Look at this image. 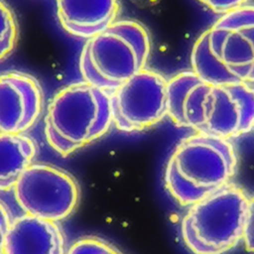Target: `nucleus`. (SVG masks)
<instances>
[{
	"instance_id": "1",
	"label": "nucleus",
	"mask_w": 254,
	"mask_h": 254,
	"mask_svg": "<svg viewBox=\"0 0 254 254\" xmlns=\"http://www.w3.org/2000/svg\"><path fill=\"white\" fill-rule=\"evenodd\" d=\"M236 166L229 139L198 132L177 145L167 163L165 187L181 205L190 206L227 185Z\"/></svg>"
},
{
	"instance_id": "2",
	"label": "nucleus",
	"mask_w": 254,
	"mask_h": 254,
	"mask_svg": "<svg viewBox=\"0 0 254 254\" xmlns=\"http://www.w3.org/2000/svg\"><path fill=\"white\" fill-rule=\"evenodd\" d=\"M112 124L110 94L83 80L55 94L45 116V135L57 154L67 157L101 138Z\"/></svg>"
},
{
	"instance_id": "3",
	"label": "nucleus",
	"mask_w": 254,
	"mask_h": 254,
	"mask_svg": "<svg viewBox=\"0 0 254 254\" xmlns=\"http://www.w3.org/2000/svg\"><path fill=\"white\" fill-rule=\"evenodd\" d=\"M149 54V36L141 24L114 21L86 39L79 56V70L84 81L113 91L145 67Z\"/></svg>"
},
{
	"instance_id": "4",
	"label": "nucleus",
	"mask_w": 254,
	"mask_h": 254,
	"mask_svg": "<svg viewBox=\"0 0 254 254\" xmlns=\"http://www.w3.org/2000/svg\"><path fill=\"white\" fill-rule=\"evenodd\" d=\"M248 197L228 183L191 204L182 220V237L193 254H224L243 237Z\"/></svg>"
},
{
	"instance_id": "5",
	"label": "nucleus",
	"mask_w": 254,
	"mask_h": 254,
	"mask_svg": "<svg viewBox=\"0 0 254 254\" xmlns=\"http://www.w3.org/2000/svg\"><path fill=\"white\" fill-rule=\"evenodd\" d=\"M13 190L25 213L57 222L67 218L79 200V186L74 177L47 163L28 166Z\"/></svg>"
},
{
	"instance_id": "6",
	"label": "nucleus",
	"mask_w": 254,
	"mask_h": 254,
	"mask_svg": "<svg viewBox=\"0 0 254 254\" xmlns=\"http://www.w3.org/2000/svg\"><path fill=\"white\" fill-rule=\"evenodd\" d=\"M113 124L124 132L143 131L167 116V79L142 68L112 91Z\"/></svg>"
},
{
	"instance_id": "7",
	"label": "nucleus",
	"mask_w": 254,
	"mask_h": 254,
	"mask_svg": "<svg viewBox=\"0 0 254 254\" xmlns=\"http://www.w3.org/2000/svg\"><path fill=\"white\" fill-rule=\"evenodd\" d=\"M254 127V87L248 82L211 85L203 105L199 133L225 139L245 134Z\"/></svg>"
},
{
	"instance_id": "8",
	"label": "nucleus",
	"mask_w": 254,
	"mask_h": 254,
	"mask_svg": "<svg viewBox=\"0 0 254 254\" xmlns=\"http://www.w3.org/2000/svg\"><path fill=\"white\" fill-rule=\"evenodd\" d=\"M42 109L43 92L34 76L18 70L0 73V133L24 134Z\"/></svg>"
},
{
	"instance_id": "9",
	"label": "nucleus",
	"mask_w": 254,
	"mask_h": 254,
	"mask_svg": "<svg viewBox=\"0 0 254 254\" xmlns=\"http://www.w3.org/2000/svg\"><path fill=\"white\" fill-rule=\"evenodd\" d=\"M3 254H66L64 230L57 221L24 213L13 218Z\"/></svg>"
},
{
	"instance_id": "10",
	"label": "nucleus",
	"mask_w": 254,
	"mask_h": 254,
	"mask_svg": "<svg viewBox=\"0 0 254 254\" xmlns=\"http://www.w3.org/2000/svg\"><path fill=\"white\" fill-rule=\"evenodd\" d=\"M211 85L192 70L183 71L167 80V116L178 126L200 131L203 105Z\"/></svg>"
},
{
	"instance_id": "11",
	"label": "nucleus",
	"mask_w": 254,
	"mask_h": 254,
	"mask_svg": "<svg viewBox=\"0 0 254 254\" xmlns=\"http://www.w3.org/2000/svg\"><path fill=\"white\" fill-rule=\"evenodd\" d=\"M56 9L65 32L88 39L115 21L118 0H56Z\"/></svg>"
},
{
	"instance_id": "12",
	"label": "nucleus",
	"mask_w": 254,
	"mask_h": 254,
	"mask_svg": "<svg viewBox=\"0 0 254 254\" xmlns=\"http://www.w3.org/2000/svg\"><path fill=\"white\" fill-rule=\"evenodd\" d=\"M36 142L25 134L0 133V191L14 188L23 171L34 163Z\"/></svg>"
},
{
	"instance_id": "13",
	"label": "nucleus",
	"mask_w": 254,
	"mask_h": 254,
	"mask_svg": "<svg viewBox=\"0 0 254 254\" xmlns=\"http://www.w3.org/2000/svg\"><path fill=\"white\" fill-rule=\"evenodd\" d=\"M191 70L209 85H228L243 82L234 70L214 55L208 44V31L194 43L190 54Z\"/></svg>"
},
{
	"instance_id": "14",
	"label": "nucleus",
	"mask_w": 254,
	"mask_h": 254,
	"mask_svg": "<svg viewBox=\"0 0 254 254\" xmlns=\"http://www.w3.org/2000/svg\"><path fill=\"white\" fill-rule=\"evenodd\" d=\"M17 22L10 7L0 0V62L7 58L17 41Z\"/></svg>"
},
{
	"instance_id": "15",
	"label": "nucleus",
	"mask_w": 254,
	"mask_h": 254,
	"mask_svg": "<svg viewBox=\"0 0 254 254\" xmlns=\"http://www.w3.org/2000/svg\"><path fill=\"white\" fill-rule=\"evenodd\" d=\"M66 254H122L109 242L94 236H82L76 239L66 251Z\"/></svg>"
},
{
	"instance_id": "16",
	"label": "nucleus",
	"mask_w": 254,
	"mask_h": 254,
	"mask_svg": "<svg viewBox=\"0 0 254 254\" xmlns=\"http://www.w3.org/2000/svg\"><path fill=\"white\" fill-rule=\"evenodd\" d=\"M254 25V6H239L222 14L213 24L224 30H234Z\"/></svg>"
},
{
	"instance_id": "17",
	"label": "nucleus",
	"mask_w": 254,
	"mask_h": 254,
	"mask_svg": "<svg viewBox=\"0 0 254 254\" xmlns=\"http://www.w3.org/2000/svg\"><path fill=\"white\" fill-rule=\"evenodd\" d=\"M242 240L246 250L254 253V196L248 199Z\"/></svg>"
},
{
	"instance_id": "18",
	"label": "nucleus",
	"mask_w": 254,
	"mask_h": 254,
	"mask_svg": "<svg viewBox=\"0 0 254 254\" xmlns=\"http://www.w3.org/2000/svg\"><path fill=\"white\" fill-rule=\"evenodd\" d=\"M13 218L9 206L0 199V254H3L6 234Z\"/></svg>"
},
{
	"instance_id": "19",
	"label": "nucleus",
	"mask_w": 254,
	"mask_h": 254,
	"mask_svg": "<svg viewBox=\"0 0 254 254\" xmlns=\"http://www.w3.org/2000/svg\"><path fill=\"white\" fill-rule=\"evenodd\" d=\"M247 0H204V4L217 13H225L231 9L242 6Z\"/></svg>"
},
{
	"instance_id": "20",
	"label": "nucleus",
	"mask_w": 254,
	"mask_h": 254,
	"mask_svg": "<svg viewBox=\"0 0 254 254\" xmlns=\"http://www.w3.org/2000/svg\"><path fill=\"white\" fill-rule=\"evenodd\" d=\"M199 1H201V2H204V0H199Z\"/></svg>"
},
{
	"instance_id": "21",
	"label": "nucleus",
	"mask_w": 254,
	"mask_h": 254,
	"mask_svg": "<svg viewBox=\"0 0 254 254\" xmlns=\"http://www.w3.org/2000/svg\"><path fill=\"white\" fill-rule=\"evenodd\" d=\"M250 82H254V78H253V80H252V81H250Z\"/></svg>"
}]
</instances>
